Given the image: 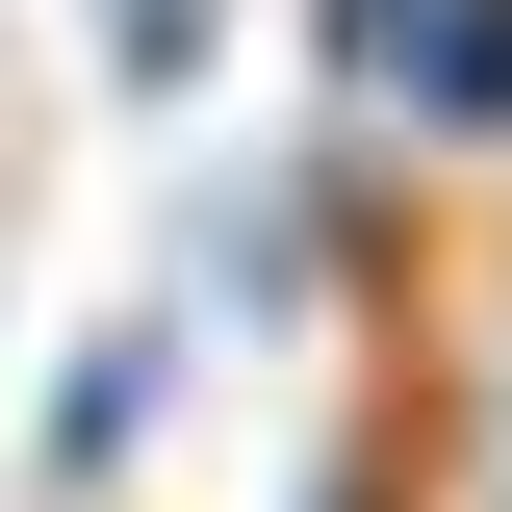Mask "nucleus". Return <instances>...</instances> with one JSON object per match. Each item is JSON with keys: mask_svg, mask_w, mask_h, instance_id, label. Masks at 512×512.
<instances>
[{"mask_svg": "<svg viewBox=\"0 0 512 512\" xmlns=\"http://www.w3.org/2000/svg\"><path fill=\"white\" fill-rule=\"evenodd\" d=\"M103 52H128V103H180L205 77V0H103Z\"/></svg>", "mask_w": 512, "mask_h": 512, "instance_id": "4", "label": "nucleus"}, {"mask_svg": "<svg viewBox=\"0 0 512 512\" xmlns=\"http://www.w3.org/2000/svg\"><path fill=\"white\" fill-rule=\"evenodd\" d=\"M333 52H359V77H384L410 128L512 154V0H333Z\"/></svg>", "mask_w": 512, "mask_h": 512, "instance_id": "1", "label": "nucleus"}, {"mask_svg": "<svg viewBox=\"0 0 512 512\" xmlns=\"http://www.w3.org/2000/svg\"><path fill=\"white\" fill-rule=\"evenodd\" d=\"M308 282H333V180H256L231 205V308H308Z\"/></svg>", "mask_w": 512, "mask_h": 512, "instance_id": "2", "label": "nucleus"}, {"mask_svg": "<svg viewBox=\"0 0 512 512\" xmlns=\"http://www.w3.org/2000/svg\"><path fill=\"white\" fill-rule=\"evenodd\" d=\"M128 436H154V333H103V359H77V384H52V487H103V461H128Z\"/></svg>", "mask_w": 512, "mask_h": 512, "instance_id": "3", "label": "nucleus"}]
</instances>
